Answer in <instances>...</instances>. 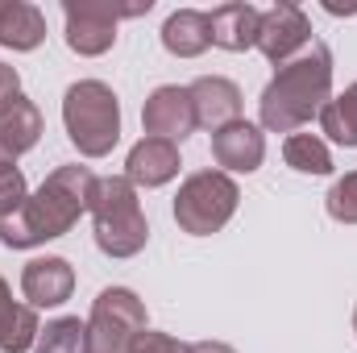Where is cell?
Wrapping results in <instances>:
<instances>
[{
	"label": "cell",
	"mask_w": 357,
	"mask_h": 353,
	"mask_svg": "<svg viewBox=\"0 0 357 353\" xmlns=\"http://www.w3.org/2000/svg\"><path fill=\"white\" fill-rule=\"evenodd\" d=\"M208 21H212V46L233 50V54L258 46L262 8H254V4H245V0H229V4H216V8L208 13Z\"/></svg>",
	"instance_id": "5bb4252c"
},
{
	"label": "cell",
	"mask_w": 357,
	"mask_h": 353,
	"mask_svg": "<svg viewBox=\"0 0 357 353\" xmlns=\"http://www.w3.org/2000/svg\"><path fill=\"white\" fill-rule=\"evenodd\" d=\"M241 204V187L225 171H195L178 183L175 195V225L191 237L220 233Z\"/></svg>",
	"instance_id": "5b68a950"
},
{
	"label": "cell",
	"mask_w": 357,
	"mask_h": 353,
	"mask_svg": "<svg viewBox=\"0 0 357 353\" xmlns=\"http://www.w3.org/2000/svg\"><path fill=\"white\" fill-rule=\"evenodd\" d=\"M183 158H178L175 142H162V137H142L129 158H125V179L133 187H167L178 175Z\"/></svg>",
	"instance_id": "4fadbf2b"
},
{
	"label": "cell",
	"mask_w": 357,
	"mask_h": 353,
	"mask_svg": "<svg viewBox=\"0 0 357 353\" xmlns=\"http://www.w3.org/2000/svg\"><path fill=\"white\" fill-rule=\"evenodd\" d=\"M129 353H191V345L178 341V337H171V333H154V329H146V333L133 337Z\"/></svg>",
	"instance_id": "cb8c5ba5"
},
{
	"label": "cell",
	"mask_w": 357,
	"mask_h": 353,
	"mask_svg": "<svg viewBox=\"0 0 357 353\" xmlns=\"http://www.w3.org/2000/svg\"><path fill=\"white\" fill-rule=\"evenodd\" d=\"M29 200V187H25V175L13 158L0 163V216H13L21 212V204Z\"/></svg>",
	"instance_id": "603a6c76"
},
{
	"label": "cell",
	"mask_w": 357,
	"mask_h": 353,
	"mask_svg": "<svg viewBox=\"0 0 357 353\" xmlns=\"http://www.w3.org/2000/svg\"><path fill=\"white\" fill-rule=\"evenodd\" d=\"M137 333H146V303L137 291L104 287L88 316V353H129Z\"/></svg>",
	"instance_id": "52a82bcc"
},
{
	"label": "cell",
	"mask_w": 357,
	"mask_h": 353,
	"mask_svg": "<svg viewBox=\"0 0 357 353\" xmlns=\"http://www.w3.org/2000/svg\"><path fill=\"white\" fill-rule=\"evenodd\" d=\"M320 133L345 150H357V84H349L320 108Z\"/></svg>",
	"instance_id": "d6986e66"
},
{
	"label": "cell",
	"mask_w": 357,
	"mask_h": 353,
	"mask_svg": "<svg viewBox=\"0 0 357 353\" xmlns=\"http://www.w3.org/2000/svg\"><path fill=\"white\" fill-rule=\"evenodd\" d=\"M282 158L299 175H333V150L316 133H291L282 142Z\"/></svg>",
	"instance_id": "ffe728a7"
},
{
	"label": "cell",
	"mask_w": 357,
	"mask_h": 353,
	"mask_svg": "<svg viewBox=\"0 0 357 353\" xmlns=\"http://www.w3.org/2000/svg\"><path fill=\"white\" fill-rule=\"evenodd\" d=\"M33 353H88V320L79 316H59L38 333Z\"/></svg>",
	"instance_id": "44dd1931"
},
{
	"label": "cell",
	"mask_w": 357,
	"mask_h": 353,
	"mask_svg": "<svg viewBox=\"0 0 357 353\" xmlns=\"http://www.w3.org/2000/svg\"><path fill=\"white\" fill-rule=\"evenodd\" d=\"M312 46V21L299 4H274L262 13V25H258V50L266 54V63L282 67L291 63L295 54H303Z\"/></svg>",
	"instance_id": "ba28073f"
},
{
	"label": "cell",
	"mask_w": 357,
	"mask_h": 353,
	"mask_svg": "<svg viewBox=\"0 0 357 353\" xmlns=\"http://www.w3.org/2000/svg\"><path fill=\"white\" fill-rule=\"evenodd\" d=\"M46 42V17L29 0H4L0 4V46L4 50H38Z\"/></svg>",
	"instance_id": "2e32d148"
},
{
	"label": "cell",
	"mask_w": 357,
	"mask_h": 353,
	"mask_svg": "<svg viewBox=\"0 0 357 353\" xmlns=\"http://www.w3.org/2000/svg\"><path fill=\"white\" fill-rule=\"evenodd\" d=\"M354 333H357V308H354Z\"/></svg>",
	"instance_id": "83f0119b"
},
{
	"label": "cell",
	"mask_w": 357,
	"mask_h": 353,
	"mask_svg": "<svg viewBox=\"0 0 357 353\" xmlns=\"http://www.w3.org/2000/svg\"><path fill=\"white\" fill-rule=\"evenodd\" d=\"M328 100H333V50L312 38V46L291 63H282L262 88L258 125L262 133H295L312 117H320Z\"/></svg>",
	"instance_id": "7a4b0ae2"
},
{
	"label": "cell",
	"mask_w": 357,
	"mask_h": 353,
	"mask_svg": "<svg viewBox=\"0 0 357 353\" xmlns=\"http://www.w3.org/2000/svg\"><path fill=\"white\" fill-rule=\"evenodd\" d=\"M71 291H75V266L59 254L33 258L21 270V295L29 308H59L71 299Z\"/></svg>",
	"instance_id": "8fae6325"
},
{
	"label": "cell",
	"mask_w": 357,
	"mask_h": 353,
	"mask_svg": "<svg viewBox=\"0 0 357 353\" xmlns=\"http://www.w3.org/2000/svg\"><path fill=\"white\" fill-rule=\"evenodd\" d=\"M142 129L146 137H162V142H183L191 129H195V104H191V91L178 88V84H162L146 96L142 104Z\"/></svg>",
	"instance_id": "9c48e42d"
},
{
	"label": "cell",
	"mask_w": 357,
	"mask_h": 353,
	"mask_svg": "<svg viewBox=\"0 0 357 353\" xmlns=\"http://www.w3.org/2000/svg\"><path fill=\"white\" fill-rule=\"evenodd\" d=\"M63 125L84 158H108L121 142V100L100 80H79L63 96Z\"/></svg>",
	"instance_id": "277c9868"
},
{
	"label": "cell",
	"mask_w": 357,
	"mask_h": 353,
	"mask_svg": "<svg viewBox=\"0 0 357 353\" xmlns=\"http://www.w3.org/2000/svg\"><path fill=\"white\" fill-rule=\"evenodd\" d=\"M91 229H96V246L108 258H133L146 250L150 241V220L142 212L137 187L125 175H108L96 183V200H91Z\"/></svg>",
	"instance_id": "3957f363"
},
{
	"label": "cell",
	"mask_w": 357,
	"mask_h": 353,
	"mask_svg": "<svg viewBox=\"0 0 357 353\" xmlns=\"http://www.w3.org/2000/svg\"><path fill=\"white\" fill-rule=\"evenodd\" d=\"M38 308L29 303H17L13 299V287L0 278V350L4 353H25L38 345Z\"/></svg>",
	"instance_id": "ac0fdd59"
},
{
	"label": "cell",
	"mask_w": 357,
	"mask_h": 353,
	"mask_svg": "<svg viewBox=\"0 0 357 353\" xmlns=\"http://www.w3.org/2000/svg\"><path fill=\"white\" fill-rule=\"evenodd\" d=\"M162 46L175 59H199L212 46V21L199 8H178L162 25Z\"/></svg>",
	"instance_id": "e0dca14e"
},
{
	"label": "cell",
	"mask_w": 357,
	"mask_h": 353,
	"mask_svg": "<svg viewBox=\"0 0 357 353\" xmlns=\"http://www.w3.org/2000/svg\"><path fill=\"white\" fill-rule=\"evenodd\" d=\"M0 4H4V0H0Z\"/></svg>",
	"instance_id": "f1b7e54d"
},
{
	"label": "cell",
	"mask_w": 357,
	"mask_h": 353,
	"mask_svg": "<svg viewBox=\"0 0 357 353\" xmlns=\"http://www.w3.org/2000/svg\"><path fill=\"white\" fill-rule=\"evenodd\" d=\"M324 208H328V216H333L337 225H357V171L341 175L328 187Z\"/></svg>",
	"instance_id": "7402d4cb"
},
{
	"label": "cell",
	"mask_w": 357,
	"mask_h": 353,
	"mask_svg": "<svg viewBox=\"0 0 357 353\" xmlns=\"http://www.w3.org/2000/svg\"><path fill=\"white\" fill-rule=\"evenodd\" d=\"M191 104H195V125L208 133H220L225 125L241 121V88L225 75H199L191 84Z\"/></svg>",
	"instance_id": "7c38bea8"
},
{
	"label": "cell",
	"mask_w": 357,
	"mask_h": 353,
	"mask_svg": "<svg viewBox=\"0 0 357 353\" xmlns=\"http://www.w3.org/2000/svg\"><path fill=\"white\" fill-rule=\"evenodd\" d=\"M17 96H21V75L0 63V108H4L8 100H17Z\"/></svg>",
	"instance_id": "d4e9b609"
},
{
	"label": "cell",
	"mask_w": 357,
	"mask_h": 353,
	"mask_svg": "<svg viewBox=\"0 0 357 353\" xmlns=\"http://www.w3.org/2000/svg\"><path fill=\"white\" fill-rule=\"evenodd\" d=\"M38 137H42V112H38V104L21 91L17 100H8V104L0 108V146H4V154L17 163L21 154H29V150L38 146Z\"/></svg>",
	"instance_id": "9a60e30c"
},
{
	"label": "cell",
	"mask_w": 357,
	"mask_h": 353,
	"mask_svg": "<svg viewBox=\"0 0 357 353\" xmlns=\"http://www.w3.org/2000/svg\"><path fill=\"white\" fill-rule=\"evenodd\" d=\"M212 158L225 167V175H254L266 163V133L254 121H233L220 133H212Z\"/></svg>",
	"instance_id": "30bf717a"
},
{
	"label": "cell",
	"mask_w": 357,
	"mask_h": 353,
	"mask_svg": "<svg viewBox=\"0 0 357 353\" xmlns=\"http://www.w3.org/2000/svg\"><path fill=\"white\" fill-rule=\"evenodd\" d=\"M154 0H137V4H112V0H63V17H67V46L84 59H100L112 50L116 42V21L125 17H142L150 13Z\"/></svg>",
	"instance_id": "8992f818"
},
{
	"label": "cell",
	"mask_w": 357,
	"mask_h": 353,
	"mask_svg": "<svg viewBox=\"0 0 357 353\" xmlns=\"http://www.w3.org/2000/svg\"><path fill=\"white\" fill-rule=\"evenodd\" d=\"M4 158H8V154H4V146H0V163H4Z\"/></svg>",
	"instance_id": "4316f807"
},
{
	"label": "cell",
	"mask_w": 357,
	"mask_h": 353,
	"mask_svg": "<svg viewBox=\"0 0 357 353\" xmlns=\"http://www.w3.org/2000/svg\"><path fill=\"white\" fill-rule=\"evenodd\" d=\"M191 353H237L233 345H225V341H195Z\"/></svg>",
	"instance_id": "484cf974"
},
{
	"label": "cell",
	"mask_w": 357,
	"mask_h": 353,
	"mask_svg": "<svg viewBox=\"0 0 357 353\" xmlns=\"http://www.w3.org/2000/svg\"><path fill=\"white\" fill-rule=\"evenodd\" d=\"M96 183L100 179L91 175V167H79V163L54 167L50 175L42 179V187L21 204V212L0 216V246L33 250V246H46V241L71 233L75 220L84 212H91Z\"/></svg>",
	"instance_id": "6da1fadb"
}]
</instances>
